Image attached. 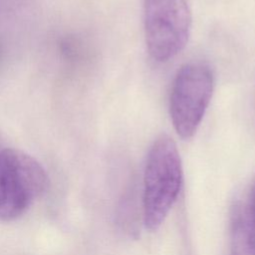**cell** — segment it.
Instances as JSON below:
<instances>
[{"label":"cell","instance_id":"cell-4","mask_svg":"<svg viewBox=\"0 0 255 255\" xmlns=\"http://www.w3.org/2000/svg\"><path fill=\"white\" fill-rule=\"evenodd\" d=\"M192 23L189 0H145L144 34L147 51L156 62H167L188 42Z\"/></svg>","mask_w":255,"mask_h":255},{"label":"cell","instance_id":"cell-6","mask_svg":"<svg viewBox=\"0 0 255 255\" xmlns=\"http://www.w3.org/2000/svg\"><path fill=\"white\" fill-rule=\"evenodd\" d=\"M244 210H245V214H246L249 224L255 230V182L250 191L248 204Z\"/></svg>","mask_w":255,"mask_h":255},{"label":"cell","instance_id":"cell-2","mask_svg":"<svg viewBox=\"0 0 255 255\" xmlns=\"http://www.w3.org/2000/svg\"><path fill=\"white\" fill-rule=\"evenodd\" d=\"M47 183L45 169L33 156L15 148L0 149V220L21 216Z\"/></svg>","mask_w":255,"mask_h":255},{"label":"cell","instance_id":"cell-3","mask_svg":"<svg viewBox=\"0 0 255 255\" xmlns=\"http://www.w3.org/2000/svg\"><path fill=\"white\" fill-rule=\"evenodd\" d=\"M214 77L202 63L183 65L175 75L169 97V114L176 133L183 139L197 131L212 98Z\"/></svg>","mask_w":255,"mask_h":255},{"label":"cell","instance_id":"cell-5","mask_svg":"<svg viewBox=\"0 0 255 255\" xmlns=\"http://www.w3.org/2000/svg\"><path fill=\"white\" fill-rule=\"evenodd\" d=\"M230 255H255V230L241 207H237L232 216Z\"/></svg>","mask_w":255,"mask_h":255},{"label":"cell","instance_id":"cell-1","mask_svg":"<svg viewBox=\"0 0 255 255\" xmlns=\"http://www.w3.org/2000/svg\"><path fill=\"white\" fill-rule=\"evenodd\" d=\"M182 183V165L175 141L162 134L152 143L143 177V222L154 231L176 201Z\"/></svg>","mask_w":255,"mask_h":255}]
</instances>
